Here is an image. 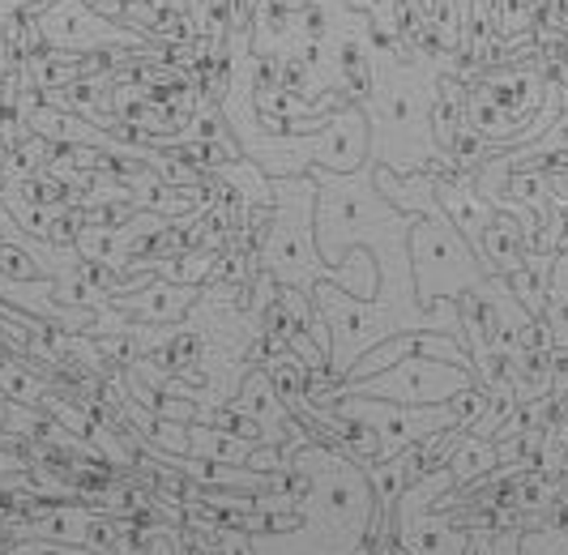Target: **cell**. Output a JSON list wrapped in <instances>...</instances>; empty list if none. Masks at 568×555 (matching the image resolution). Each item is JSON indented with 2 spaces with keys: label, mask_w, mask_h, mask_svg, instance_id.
<instances>
[{
  "label": "cell",
  "mask_w": 568,
  "mask_h": 555,
  "mask_svg": "<svg viewBox=\"0 0 568 555\" xmlns=\"http://www.w3.org/2000/svg\"><path fill=\"white\" fill-rule=\"evenodd\" d=\"M261 265L278 286L313 295L316 282H334L316 249V180L313 175H274V214L265 222Z\"/></svg>",
  "instance_id": "obj_1"
},
{
  "label": "cell",
  "mask_w": 568,
  "mask_h": 555,
  "mask_svg": "<svg viewBox=\"0 0 568 555\" xmlns=\"http://www.w3.org/2000/svg\"><path fill=\"white\" fill-rule=\"evenodd\" d=\"M410 274H415V295L419 304H440V300H462L466 291H484L479 270L470 261V244L457 231L440 201L419 214L410 226Z\"/></svg>",
  "instance_id": "obj_2"
},
{
  "label": "cell",
  "mask_w": 568,
  "mask_h": 555,
  "mask_svg": "<svg viewBox=\"0 0 568 555\" xmlns=\"http://www.w3.org/2000/svg\"><path fill=\"white\" fill-rule=\"evenodd\" d=\"M470 381H475L470 367L432 360V355H406L376 376L338 381L334 389L316 393L313 406H321L325 397H381V402H398V406H440V402H454L462 389H470Z\"/></svg>",
  "instance_id": "obj_3"
},
{
  "label": "cell",
  "mask_w": 568,
  "mask_h": 555,
  "mask_svg": "<svg viewBox=\"0 0 568 555\" xmlns=\"http://www.w3.org/2000/svg\"><path fill=\"white\" fill-rule=\"evenodd\" d=\"M325 406L342 418H359L368 423L381 441V453L376 462H389V457H402L406 448L432 441L436 432H445L449 423H457V411L449 402L440 406H398V402H381V397H325Z\"/></svg>",
  "instance_id": "obj_4"
},
{
  "label": "cell",
  "mask_w": 568,
  "mask_h": 555,
  "mask_svg": "<svg viewBox=\"0 0 568 555\" xmlns=\"http://www.w3.org/2000/svg\"><path fill=\"white\" fill-rule=\"evenodd\" d=\"M0 538H52V543H73L99 555H112L120 543V526L112 513L99 508H78V504H30L22 517L4 522Z\"/></svg>",
  "instance_id": "obj_5"
},
{
  "label": "cell",
  "mask_w": 568,
  "mask_h": 555,
  "mask_svg": "<svg viewBox=\"0 0 568 555\" xmlns=\"http://www.w3.org/2000/svg\"><path fill=\"white\" fill-rule=\"evenodd\" d=\"M445 483H454L449 466L440 474H427L419 483H410L398 500V547L406 555H470L466 534L449 522V517H432L427 513V500L432 492H440Z\"/></svg>",
  "instance_id": "obj_6"
},
{
  "label": "cell",
  "mask_w": 568,
  "mask_h": 555,
  "mask_svg": "<svg viewBox=\"0 0 568 555\" xmlns=\"http://www.w3.org/2000/svg\"><path fill=\"white\" fill-rule=\"evenodd\" d=\"M39 34L48 48L73 56H90L94 48H120V43H133L138 34L124 27L108 22L103 13H94L85 0H52L34 13Z\"/></svg>",
  "instance_id": "obj_7"
},
{
  "label": "cell",
  "mask_w": 568,
  "mask_h": 555,
  "mask_svg": "<svg viewBox=\"0 0 568 555\" xmlns=\"http://www.w3.org/2000/svg\"><path fill=\"white\" fill-rule=\"evenodd\" d=\"M197 300H201L197 286L171 282V278H154V282L138 286V291L112 295V307L120 316H138V321H150V325H171V321H180Z\"/></svg>",
  "instance_id": "obj_8"
},
{
  "label": "cell",
  "mask_w": 568,
  "mask_h": 555,
  "mask_svg": "<svg viewBox=\"0 0 568 555\" xmlns=\"http://www.w3.org/2000/svg\"><path fill=\"white\" fill-rule=\"evenodd\" d=\"M517 244H521V235L513 231V222L509 219H491V226L479 235L475 252L484 256V270H491V274H500V270L517 274V270H521V252H517Z\"/></svg>",
  "instance_id": "obj_9"
},
{
  "label": "cell",
  "mask_w": 568,
  "mask_h": 555,
  "mask_svg": "<svg viewBox=\"0 0 568 555\" xmlns=\"http://www.w3.org/2000/svg\"><path fill=\"white\" fill-rule=\"evenodd\" d=\"M496 466V448L484 441H466L454 448V462H449V474H454V483H466V478H479Z\"/></svg>",
  "instance_id": "obj_10"
},
{
  "label": "cell",
  "mask_w": 568,
  "mask_h": 555,
  "mask_svg": "<svg viewBox=\"0 0 568 555\" xmlns=\"http://www.w3.org/2000/svg\"><path fill=\"white\" fill-rule=\"evenodd\" d=\"M0 393H4L9 402L39 406V402L48 397V385L34 381V376H27V367H18V363H0Z\"/></svg>",
  "instance_id": "obj_11"
},
{
  "label": "cell",
  "mask_w": 568,
  "mask_h": 555,
  "mask_svg": "<svg viewBox=\"0 0 568 555\" xmlns=\"http://www.w3.org/2000/svg\"><path fill=\"white\" fill-rule=\"evenodd\" d=\"M27 240V235H22ZM22 240H9V235H0V274L13 278V282H34V278H48L39 270V261L30 256V249Z\"/></svg>",
  "instance_id": "obj_12"
},
{
  "label": "cell",
  "mask_w": 568,
  "mask_h": 555,
  "mask_svg": "<svg viewBox=\"0 0 568 555\" xmlns=\"http://www.w3.org/2000/svg\"><path fill=\"white\" fill-rule=\"evenodd\" d=\"M517 555H568V517H560L556 526L526 529Z\"/></svg>",
  "instance_id": "obj_13"
},
{
  "label": "cell",
  "mask_w": 568,
  "mask_h": 555,
  "mask_svg": "<svg viewBox=\"0 0 568 555\" xmlns=\"http://www.w3.org/2000/svg\"><path fill=\"white\" fill-rule=\"evenodd\" d=\"M0 555H99V552L73 547V543H52V538H4Z\"/></svg>",
  "instance_id": "obj_14"
},
{
  "label": "cell",
  "mask_w": 568,
  "mask_h": 555,
  "mask_svg": "<svg viewBox=\"0 0 568 555\" xmlns=\"http://www.w3.org/2000/svg\"><path fill=\"white\" fill-rule=\"evenodd\" d=\"M210 265H214V252H201V256H184V261L168 265V274H171V282H189V286H197L201 278L210 274Z\"/></svg>",
  "instance_id": "obj_15"
},
{
  "label": "cell",
  "mask_w": 568,
  "mask_h": 555,
  "mask_svg": "<svg viewBox=\"0 0 568 555\" xmlns=\"http://www.w3.org/2000/svg\"><path fill=\"white\" fill-rule=\"evenodd\" d=\"M193 9H210V4H219V0H189Z\"/></svg>",
  "instance_id": "obj_16"
}]
</instances>
